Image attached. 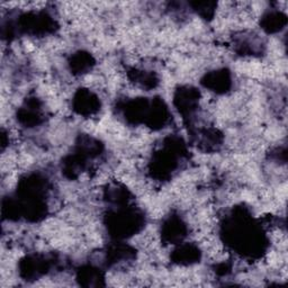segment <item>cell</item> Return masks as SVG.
I'll use <instances>...</instances> for the list:
<instances>
[{"mask_svg": "<svg viewBox=\"0 0 288 288\" xmlns=\"http://www.w3.org/2000/svg\"><path fill=\"white\" fill-rule=\"evenodd\" d=\"M128 194H130V193H128L127 190H124V191H122V193H119V194H118V197L127 196ZM109 197H117V196H115L114 194H109ZM122 199H123V200H128V198H126V199H125V198H115L114 200H115V201H117V200H118V201H120Z\"/></svg>", "mask_w": 288, "mask_h": 288, "instance_id": "6da1fadb", "label": "cell"}]
</instances>
